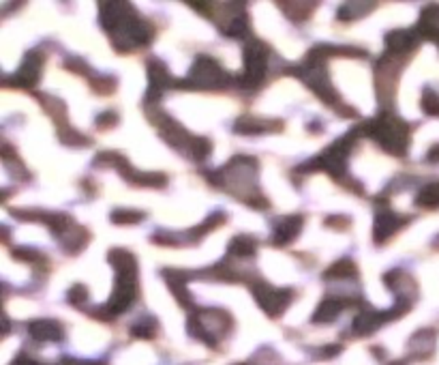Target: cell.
I'll return each mask as SVG.
<instances>
[{"mask_svg": "<svg viewBox=\"0 0 439 365\" xmlns=\"http://www.w3.org/2000/svg\"><path fill=\"white\" fill-rule=\"evenodd\" d=\"M69 301L73 305H81L84 301H88V290L81 286V283H77V286H73L71 293H69Z\"/></svg>", "mask_w": 439, "mask_h": 365, "instance_id": "cell-24", "label": "cell"}, {"mask_svg": "<svg viewBox=\"0 0 439 365\" xmlns=\"http://www.w3.org/2000/svg\"><path fill=\"white\" fill-rule=\"evenodd\" d=\"M15 256H18V258H26V260H37V258H41V256H39L37 252H32V250H18Z\"/></svg>", "mask_w": 439, "mask_h": 365, "instance_id": "cell-25", "label": "cell"}, {"mask_svg": "<svg viewBox=\"0 0 439 365\" xmlns=\"http://www.w3.org/2000/svg\"><path fill=\"white\" fill-rule=\"evenodd\" d=\"M230 254L240 256V258L253 256V254H255V238H251V236H247V234L236 236V238L230 243Z\"/></svg>", "mask_w": 439, "mask_h": 365, "instance_id": "cell-18", "label": "cell"}, {"mask_svg": "<svg viewBox=\"0 0 439 365\" xmlns=\"http://www.w3.org/2000/svg\"><path fill=\"white\" fill-rule=\"evenodd\" d=\"M133 338H144V340H150L157 335V322L152 318H146L138 324H133V329H131Z\"/></svg>", "mask_w": 439, "mask_h": 365, "instance_id": "cell-21", "label": "cell"}, {"mask_svg": "<svg viewBox=\"0 0 439 365\" xmlns=\"http://www.w3.org/2000/svg\"><path fill=\"white\" fill-rule=\"evenodd\" d=\"M302 228V217L300 215H287L283 219H279L273 228V245L283 248L287 243H291Z\"/></svg>", "mask_w": 439, "mask_h": 365, "instance_id": "cell-10", "label": "cell"}, {"mask_svg": "<svg viewBox=\"0 0 439 365\" xmlns=\"http://www.w3.org/2000/svg\"><path fill=\"white\" fill-rule=\"evenodd\" d=\"M347 305H349V301H345V299L326 297V299L320 303V307L315 309L313 322H332V320L341 314V309H345Z\"/></svg>", "mask_w": 439, "mask_h": 365, "instance_id": "cell-15", "label": "cell"}, {"mask_svg": "<svg viewBox=\"0 0 439 365\" xmlns=\"http://www.w3.org/2000/svg\"><path fill=\"white\" fill-rule=\"evenodd\" d=\"M418 46V34L412 30H394L386 37V48L390 54H409Z\"/></svg>", "mask_w": 439, "mask_h": 365, "instance_id": "cell-11", "label": "cell"}, {"mask_svg": "<svg viewBox=\"0 0 439 365\" xmlns=\"http://www.w3.org/2000/svg\"><path fill=\"white\" fill-rule=\"evenodd\" d=\"M110 262L118 271V275L112 299L101 312H105L107 316H116L126 312L138 297V262L126 250H112Z\"/></svg>", "mask_w": 439, "mask_h": 365, "instance_id": "cell-2", "label": "cell"}, {"mask_svg": "<svg viewBox=\"0 0 439 365\" xmlns=\"http://www.w3.org/2000/svg\"><path fill=\"white\" fill-rule=\"evenodd\" d=\"M110 120L116 123V114H103V116L97 118V123H99V127H103V123H110Z\"/></svg>", "mask_w": 439, "mask_h": 365, "instance_id": "cell-27", "label": "cell"}, {"mask_svg": "<svg viewBox=\"0 0 439 365\" xmlns=\"http://www.w3.org/2000/svg\"><path fill=\"white\" fill-rule=\"evenodd\" d=\"M354 136H356V132H351L349 136L336 140L328 151L322 153V157L315 159V164L311 168H324L332 177H341V172L345 168V159L349 155V148H351V144H354V142H351V140H354Z\"/></svg>", "mask_w": 439, "mask_h": 365, "instance_id": "cell-7", "label": "cell"}, {"mask_svg": "<svg viewBox=\"0 0 439 365\" xmlns=\"http://www.w3.org/2000/svg\"><path fill=\"white\" fill-rule=\"evenodd\" d=\"M426 159H428V161H433V164H437V161H439V144H435V146L428 151Z\"/></svg>", "mask_w": 439, "mask_h": 365, "instance_id": "cell-26", "label": "cell"}, {"mask_svg": "<svg viewBox=\"0 0 439 365\" xmlns=\"http://www.w3.org/2000/svg\"><path fill=\"white\" fill-rule=\"evenodd\" d=\"M365 132L390 155L403 157L407 153L409 146V125L405 120H401L399 116L384 112L379 118L371 120V123L365 127Z\"/></svg>", "mask_w": 439, "mask_h": 365, "instance_id": "cell-3", "label": "cell"}, {"mask_svg": "<svg viewBox=\"0 0 439 365\" xmlns=\"http://www.w3.org/2000/svg\"><path fill=\"white\" fill-rule=\"evenodd\" d=\"M41 67H43V56L39 52H30L15 73V84L22 89H32L41 77Z\"/></svg>", "mask_w": 439, "mask_h": 365, "instance_id": "cell-9", "label": "cell"}, {"mask_svg": "<svg viewBox=\"0 0 439 365\" xmlns=\"http://www.w3.org/2000/svg\"><path fill=\"white\" fill-rule=\"evenodd\" d=\"M236 132L238 134H263V132H273L270 127H263L261 120L255 118H240L236 123Z\"/></svg>", "mask_w": 439, "mask_h": 365, "instance_id": "cell-20", "label": "cell"}, {"mask_svg": "<svg viewBox=\"0 0 439 365\" xmlns=\"http://www.w3.org/2000/svg\"><path fill=\"white\" fill-rule=\"evenodd\" d=\"M418 34L431 41H439V7H426L418 22Z\"/></svg>", "mask_w": 439, "mask_h": 365, "instance_id": "cell-14", "label": "cell"}, {"mask_svg": "<svg viewBox=\"0 0 439 365\" xmlns=\"http://www.w3.org/2000/svg\"><path fill=\"white\" fill-rule=\"evenodd\" d=\"M30 335L39 342H58L63 340V327L56 320H34L28 324Z\"/></svg>", "mask_w": 439, "mask_h": 365, "instance_id": "cell-13", "label": "cell"}, {"mask_svg": "<svg viewBox=\"0 0 439 365\" xmlns=\"http://www.w3.org/2000/svg\"><path fill=\"white\" fill-rule=\"evenodd\" d=\"M268 71V48L261 41H251L244 48V71L240 77V84L247 89H253L261 84Z\"/></svg>", "mask_w": 439, "mask_h": 365, "instance_id": "cell-5", "label": "cell"}, {"mask_svg": "<svg viewBox=\"0 0 439 365\" xmlns=\"http://www.w3.org/2000/svg\"><path fill=\"white\" fill-rule=\"evenodd\" d=\"M356 3H349V5H343L341 9H339V18L341 20H351V18H356V15H365V13H369L371 9H358V7H354Z\"/></svg>", "mask_w": 439, "mask_h": 365, "instance_id": "cell-23", "label": "cell"}, {"mask_svg": "<svg viewBox=\"0 0 439 365\" xmlns=\"http://www.w3.org/2000/svg\"><path fill=\"white\" fill-rule=\"evenodd\" d=\"M63 365H101V363H77V361H65Z\"/></svg>", "mask_w": 439, "mask_h": 365, "instance_id": "cell-29", "label": "cell"}, {"mask_svg": "<svg viewBox=\"0 0 439 365\" xmlns=\"http://www.w3.org/2000/svg\"><path fill=\"white\" fill-rule=\"evenodd\" d=\"M165 275L169 277L167 283H169V288L173 290L176 299H178V303L185 305V307H191L193 303H191V295L185 290V279H181L178 275H176V273H169V271H165Z\"/></svg>", "mask_w": 439, "mask_h": 365, "instance_id": "cell-19", "label": "cell"}, {"mask_svg": "<svg viewBox=\"0 0 439 365\" xmlns=\"http://www.w3.org/2000/svg\"><path fill=\"white\" fill-rule=\"evenodd\" d=\"M253 297L259 307L268 316H281L294 299V290L289 288H273L266 281L253 283Z\"/></svg>", "mask_w": 439, "mask_h": 365, "instance_id": "cell-6", "label": "cell"}, {"mask_svg": "<svg viewBox=\"0 0 439 365\" xmlns=\"http://www.w3.org/2000/svg\"><path fill=\"white\" fill-rule=\"evenodd\" d=\"M409 222V217H403L399 213H394L390 209H381L375 215V230H373V238L375 243H384L388 241L399 228H403Z\"/></svg>", "mask_w": 439, "mask_h": 365, "instance_id": "cell-8", "label": "cell"}, {"mask_svg": "<svg viewBox=\"0 0 439 365\" xmlns=\"http://www.w3.org/2000/svg\"><path fill=\"white\" fill-rule=\"evenodd\" d=\"M416 207L422 209H439V183H431L422 187L416 196Z\"/></svg>", "mask_w": 439, "mask_h": 365, "instance_id": "cell-16", "label": "cell"}, {"mask_svg": "<svg viewBox=\"0 0 439 365\" xmlns=\"http://www.w3.org/2000/svg\"><path fill=\"white\" fill-rule=\"evenodd\" d=\"M148 77H150L148 99H152V97L157 99V97L163 93V89L171 87V77H169L165 65L159 63V60H150V63H148Z\"/></svg>", "mask_w": 439, "mask_h": 365, "instance_id": "cell-12", "label": "cell"}, {"mask_svg": "<svg viewBox=\"0 0 439 365\" xmlns=\"http://www.w3.org/2000/svg\"><path fill=\"white\" fill-rule=\"evenodd\" d=\"M181 84L193 87V89H221V87L228 84V73H225V69L218 67V63L212 60L210 56H199L195 60L189 77Z\"/></svg>", "mask_w": 439, "mask_h": 365, "instance_id": "cell-4", "label": "cell"}, {"mask_svg": "<svg viewBox=\"0 0 439 365\" xmlns=\"http://www.w3.org/2000/svg\"><path fill=\"white\" fill-rule=\"evenodd\" d=\"M13 365H39V363H34V361L26 359V357H20V359H15V363H13Z\"/></svg>", "mask_w": 439, "mask_h": 365, "instance_id": "cell-28", "label": "cell"}, {"mask_svg": "<svg viewBox=\"0 0 439 365\" xmlns=\"http://www.w3.org/2000/svg\"><path fill=\"white\" fill-rule=\"evenodd\" d=\"M142 219H144L142 213H131V211H114L112 213V222L114 224H138Z\"/></svg>", "mask_w": 439, "mask_h": 365, "instance_id": "cell-22", "label": "cell"}, {"mask_svg": "<svg viewBox=\"0 0 439 365\" xmlns=\"http://www.w3.org/2000/svg\"><path fill=\"white\" fill-rule=\"evenodd\" d=\"M354 275H356V264L351 262L349 258H345V260L334 262V264L324 273V279H345V277H354Z\"/></svg>", "mask_w": 439, "mask_h": 365, "instance_id": "cell-17", "label": "cell"}, {"mask_svg": "<svg viewBox=\"0 0 439 365\" xmlns=\"http://www.w3.org/2000/svg\"><path fill=\"white\" fill-rule=\"evenodd\" d=\"M101 26L114 37L118 50L126 52L133 48H144L150 44L152 32L146 22L131 9L126 3H103L101 5Z\"/></svg>", "mask_w": 439, "mask_h": 365, "instance_id": "cell-1", "label": "cell"}]
</instances>
